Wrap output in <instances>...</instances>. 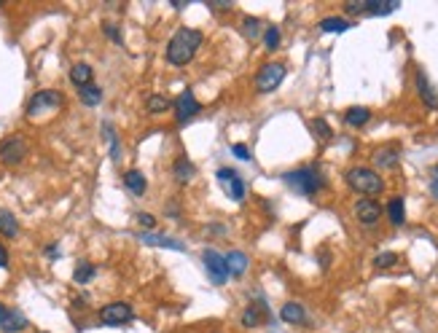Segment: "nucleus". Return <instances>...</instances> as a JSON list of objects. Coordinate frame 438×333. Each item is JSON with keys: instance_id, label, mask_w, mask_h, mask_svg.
Masks as SVG:
<instances>
[{"instance_id": "1", "label": "nucleus", "mask_w": 438, "mask_h": 333, "mask_svg": "<svg viewBox=\"0 0 438 333\" xmlns=\"http://www.w3.org/2000/svg\"><path fill=\"white\" fill-rule=\"evenodd\" d=\"M202 40H205L202 30H194V27L175 30V36L170 38V43H167V62L173 68H186L194 57H196Z\"/></svg>"}, {"instance_id": "2", "label": "nucleus", "mask_w": 438, "mask_h": 333, "mask_svg": "<svg viewBox=\"0 0 438 333\" xmlns=\"http://www.w3.org/2000/svg\"><path fill=\"white\" fill-rule=\"evenodd\" d=\"M282 183L291 188V191L301 193V196H315L326 188V177L320 175L317 167H298L282 175Z\"/></svg>"}, {"instance_id": "3", "label": "nucleus", "mask_w": 438, "mask_h": 333, "mask_svg": "<svg viewBox=\"0 0 438 333\" xmlns=\"http://www.w3.org/2000/svg\"><path fill=\"white\" fill-rule=\"evenodd\" d=\"M344 180H347V186L352 191L360 193V199H377L379 193L385 191V180L371 167H350Z\"/></svg>"}, {"instance_id": "4", "label": "nucleus", "mask_w": 438, "mask_h": 333, "mask_svg": "<svg viewBox=\"0 0 438 333\" xmlns=\"http://www.w3.org/2000/svg\"><path fill=\"white\" fill-rule=\"evenodd\" d=\"M65 105V94L57 91V89H41L30 97V103L24 108V116L27 119H36L41 113H49V110H59Z\"/></svg>"}, {"instance_id": "5", "label": "nucleus", "mask_w": 438, "mask_h": 333, "mask_svg": "<svg viewBox=\"0 0 438 333\" xmlns=\"http://www.w3.org/2000/svg\"><path fill=\"white\" fill-rule=\"evenodd\" d=\"M100 325H108V328H122V325H129L135 323V309L126 304V301H113V304H105L100 309Z\"/></svg>"}, {"instance_id": "6", "label": "nucleus", "mask_w": 438, "mask_h": 333, "mask_svg": "<svg viewBox=\"0 0 438 333\" xmlns=\"http://www.w3.org/2000/svg\"><path fill=\"white\" fill-rule=\"evenodd\" d=\"M285 65L282 62H266L261 71L256 73V78H253V84H256V91L258 94H269V91H275V89H280V84L285 81Z\"/></svg>"}, {"instance_id": "7", "label": "nucleus", "mask_w": 438, "mask_h": 333, "mask_svg": "<svg viewBox=\"0 0 438 333\" xmlns=\"http://www.w3.org/2000/svg\"><path fill=\"white\" fill-rule=\"evenodd\" d=\"M27 156V140L22 135H11L0 142V161L6 167H19Z\"/></svg>"}, {"instance_id": "8", "label": "nucleus", "mask_w": 438, "mask_h": 333, "mask_svg": "<svg viewBox=\"0 0 438 333\" xmlns=\"http://www.w3.org/2000/svg\"><path fill=\"white\" fill-rule=\"evenodd\" d=\"M202 263H205V269H207V277L212 280V285H224V282L228 280L226 261H224V256H221L218 250L207 247V250L202 253Z\"/></svg>"}, {"instance_id": "9", "label": "nucleus", "mask_w": 438, "mask_h": 333, "mask_svg": "<svg viewBox=\"0 0 438 333\" xmlns=\"http://www.w3.org/2000/svg\"><path fill=\"white\" fill-rule=\"evenodd\" d=\"M215 177L226 186V196L231 199V202H242L247 193V186L245 180L237 175V170H231V167H221L218 172H215Z\"/></svg>"}, {"instance_id": "10", "label": "nucleus", "mask_w": 438, "mask_h": 333, "mask_svg": "<svg viewBox=\"0 0 438 333\" xmlns=\"http://www.w3.org/2000/svg\"><path fill=\"white\" fill-rule=\"evenodd\" d=\"M352 215L358 218V223L363 226H374L382 215H385V207L377 202V199H358L355 207H352Z\"/></svg>"}, {"instance_id": "11", "label": "nucleus", "mask_w": 438, "mask_h": 333, "mask_svg": "<svg viewBox=\"0 0 438 333\" xmlns=\"http://www.w3.org/2000/svg\"><path fill=\"white\" fill-rule=\"evenodd\" d=\"M173 110H175V121L177 124H186V121H191L194 116L202 110V105H199V100L194 97V91L191 89H186L177 100H173Z\"/></svg>"}, {"instance_id": "12", "label": "nucleus", "mask_w": 438, "mask_h": 333, "mask_svg": "<svg viewBox=\"0 0 438 333\" xmlns=\"http://www.w3.org/2000/svg\"><path fill=\"white\" fill-rule=\"evenodd\" d=\"M135 237L140 239L143 245H148V247H164V250H177V253H183V250H186V242H180V239L170 237V234H156V231H138Z\"/></svg>"}, {"instance_id": "13", "label": "nucleus", "mask_w": 438, "mask_h": 333, "mask_svg": "<svg viewBox=\"0 0 438 333\" xmlns=\"http://www.w3.org/2000/svg\"><path fill=\"white\" fill-rule=\"evenodd\" d=\"M27 325H30V320L22 315V312L11 309V306H6V304H0V331L22 333V331H27Z\"/></svg>"}, {"instance_id": "14", "label": "nucleus", "mask_w": 438, "mask_h": 333, "mask_svg": "<svg viewBox=\"0 0 438 333\" xmlns=\"http://www.w3.org/2000/svg\"><path fill=\"white\" fill-rule=\"evenodd\" d=\"M414 87H417V94H420L422 105L430 108V110H438V91L433 89L430 78H428V73L422 71V68L414 71Z\"/></svg>"}, {"instance_id": "15", "label": "nucleus", "mask_w": 438, "mask_h": 333, "mask_svg": "<svg viewBox=\"0 0 438 333\" xmlns=\"http://www.w3.org/2000/svg\"><path fill=\"white\" fill-rule=\"evenodd\" d=\"M242 325L245 328H261L263 323L269 320V306H266V301L263 298H256L250 306H245V312H242Z\"/></svg>"}, {"instance_id": "16", "label": "nucleus", "mask_w": 438, "mask_h": 333, "mask_svg": "<svg viewBox=\"0 0 438 333\" xmlns=\"http://www.w3.org/2000/svg\"><path fill=\"white\" fill-rule=\"evenodd\" d=\"M280 320L285 323V325H309L307 309H304L301 304H296V301H288V304H282Z\"/></svg>"}, {"instance_id": "17", "label": "nucleus", "mask_w": 438, "mask_h": 333, "mask_svg": "<svg viewBox=\"0 0 438 333\" xmlns=\"http://www.w3.org/2000/svg\"><path fill=\"white\" fill-rule=\"evenodd\" d=\"M224 261H226L228 277H231V280H240L247 272V266H250V261H247V256L242 250H228L226 256H224Z\"/></svg>"}, {"instance_id": "18", "label": "nucleus", "mask_w": 438, "mask_h": 333, "mask_svg": "<svg viewBox=\"0 0 438 333\" xmlns=\"http://www.w3.org/2000/svg\"><path fill=\"white\" fill-rule=\"evenodd\" d=\"M401 161V151L395 145H382L379 151H374V167L379 170H393Z\"/></svg>"}, {"instance_id": "19", "label": "nucleus", "mask_w": 438, "mask_h": 333, "mask_svg": "<svg viewBox=\"0 0 438 333\" xmlns=\"http://www.w3.org/2000/svg\"><path fill=\"white\" fill-rule=\"evenodd\" d=\"M71 84L75 89L94 84V71H92V65H87V62H75V65L71 68Z\"/></svg>"}, {"instance_id": "20", "label": "nucleus", "mask_w": 438, "mask_h": 333, "mask_svg": "<svg viewBox=\"0 0 438 333\" xmlns=\"http://www.w3.org/2000/svg\"><path fill=\"white\" fill-rule=\"evenodd\" d=\"M173 175H175V180L180 183V186L191 183L194 175H196V167H194L191 158H186V156L175 158V164H173Z\"/></svg>"}, {"instance_id": "21", "label": "nucleus", "mask_w": 438, "mask_h": 333, "mask_svg": "<svg viewBox=\"0 0 438 333\" xmlns=\"http://www.w3.org/2000/svg\"><path fill=\"white\" fill-rule=\"evenodd\" d=\"M124 186H126V191H132L135 196H143L148 191V180H145L140 170H126L124 172Z\"/></svg>"}, {"instance_id": "22", "label": "nucleus", "mask_w": 438, "mask_h": 333, "mask_svg": "<svg viewBox=\"0 0 438 333\" xmlns=\"http://www.w3.org/2000/svg\"><path fill=\"white\" fill-rule=\"evenodd\" d=\"M387 218H390V223L393 226H403L406 223V202H403L401 196H393L390 202H387Z\"/></svg>"}, {"instance_id": "23", "label": "nucleus", "mask_w": 438, "mask_h": 333, "mask_svg": "<svg viewBox=\"0 0 438 333\" xmlns=\"http://www.w3.org/2000/svg\"><path fill=\"white\" fill-rule=\"evenodd\" d=\"M103 138H105L108 148H110V158L119 164V161H122V140H119V135H116V129H113L110 121L103 124Z\"/></svg>"}, {"instance_id": "24", "label": "nucleus", "mask_w": 438, "mask_h": 333, "mask_svg": "<svg viewBox=\"0 0 438 333\" xmlns=\"http://www.w3.org/2000/svg\"><path fill=\"white\" fill-rule=\"evenodd\" d=\"M371 121V110L368 108H363V105H352L347 113H344V124L347 126H366V124Z\"/></svg>"}, {"instance_id": "25", "label": "nucleus", "mask_w": 438, "mask_h": 333, "mask_svg": "<svg viewBox=\"0 0 438 333\" xmlns=\"http://www.w3.org/2000/svg\"><path fill=\"white\" fill-rule=\"evenodd\" d=\"M94 277H97V266H94L92 261L75 263V269H73V280L78 282V285H89Z\"/></svg>"}, {"instance_id": "26", "label": "nucleus", "mask_w": 438, "mask_h": 333, "mask_svg": "<svg viewBox=\"0 0 438 333\" xmlns=\"http://www.w3.org/2000/svg\"><path fill=\"white\" fill-rule=\"evenodd\" d=\"M0 234L6 239H17L19 237V221L14 218V212L0 210Z\"/></svg>"}, {"instance_id": "27", "label": "nucleus", "mask_w": 438, "mask_h": 333, "mask_svg": "<svg viewBox=\"0 0 438 333\" xmlns=\"http://www.w3.org/2000/svg\"><path fill=\"white\" fill-rule=\"evenodd\" d=\"M78 97H81V103L87 108H97L103 103V89L97 87V84H89V87L78 89Z\"/></svg>"}, {"instance_id": "28", "label": "nucleus", "mask_w": 438, "mask_h": 333, "mask_svg": "<svg viewBox=\"0 0 438 333\" xmlns=\"http://www.w3.org/2000/svg\"><path fill=\"white\" fill-rule=\"evenodd\" d=\"M145 110H148L151 116H159V113H164V110H173V100L164 97V94H151V97L145 100Z\"/></svg>"}, {"instance_id": "29", "label": "nucleus", "mask_w": 438, "mask_h": 333, "mask_svg": "<svg viewBox=\"0 0 438 333\" xmlns=\"http://www.w3.org/2000/svg\"><path fill=\"white\" fill-rule=\"evenodd\" d=\"M317 27H320V33H344L352 27V22H347L344 17H326Z\"/></svg>"}, {"instance_id": "30", "label": "nucleus", "mask_w": 438, "mask_h": 333, "mask_svg": "<svg viewBox=\"0 0 438 333\" xmlns=\"http://www.w3.org/2000/svg\"><path fill=\"white\" fill-rule=\"evenodd\" d=\"M401 3H377V0H368L366 3V14L368 17H387L393 11H398Z\"/></svg>"}, {"instance_id": "31", "label": "nucleus", "mask_w": 438, "mask_h": 333, "mask_svg": "<svg viewBox=\"0 0 438 333\" xmlns=\"http://www.w3.org/2000/svg\"><path fill=\"white\" fill-rule=\"evenodd\" d=\"M282 43V33L277 24H269L266 30H263V46H266V52H277Z\"/></svg>"}, {"instance_id": "32", "label": "nucleus", "mask_w": 438, "mask_h": 333, "mask_svg": "<svg viewBox=\"0 0 438 333\" xmlns=\"http://www.w3.org/2000/svg\"><path fill=\"white\" fill-rule=\"evenodd\" d=\"M312 135H315L320 142H328L333 138V129L328 126L326 119H312Z\"/></svg>"}, {"instance_id": "33", "label": "nucleus", "mask_w": 438, "mask_h": 333, "mask_svg": "<svg viewBox=\"0 0 438 333\" xmlns=\"http://www.w3.org/2000/svg\"><path fill=\"white\" fill-rule=\"evenodd\" d=\"M258 33H261V19H256V17L242 19V36L250 38V40H256Z\"/></svg>"}, {"instance_id": "34", "label": "nucleus", "mask_w": 438, "mask_h": 333, "mask_svg": "<svg viewBox=\"0 0 438 333\" xmlns=\"http://www.w3.org/2000/svg\"><path fill=\"white\" fill-rule=\"evenodd\" d=\"M398 263V253H393V250H385V253H379L377 258H374V266L377 269H390V266H395Z\"/></svg>"}, {"instance_id": "35", "label": "nucleus", "mask_w": 438, "mask_h": 333, "mask_svg": "<svg viewBox=\"0 0 438 333\" xmlns=\"http://www.w3.org/2000/svg\"><path fill=\"white\" fill-rule=\"evenodd\" d=\"M103 33H105V36L110 38V40H113L116 46H122V43H124V40H122V30H119L116 24H110V22H105V24H103Z\"/></svg>"}, {"instance_id": "36", "label": "nucleus", "mask_w": 438, "mask_h": 333, "mask_svg": "<svg viewBox=\"0 0 438 333\" xmlns=\"http://www.w3.org/2000/svg\"><path fill=\"white\" fill-rule=\"evenodd\" d=\"M231 154H234V156L240 158V161H250V151H247V145L245 142H234V145H231Z\"/></svg>"}, {"instance_id": "37", "label": "nucleus", "mask_w": 438, "mask_h": 333, "mask_svg": "<svg viewBox=\"0 0 438 333\" xmlns=\"http://www.w3.org/2000/svg\"><path fill=\"white\" fill-rule=\"evenodd\" d=\"M138 223H140L145 231H151V228L156 226V218H154V215H148V212H138Z\"/></svg>"}, {"instance_id": "38", "label": "nucleus", "mask_w": 438, "mask_h": 333, "mask_svg": "<svg viewBox=\"0 0 438 333\" xmlns=\"http://www.w3.org/2000/svg\"><path fill=\"white\" fill-rule=\"evenodd\" d=\"M344 11L347 14H366V0H360V3H344Z\"/></svg>"}, {"instance_id": "39", "label": "nucleus", "mask_w": 438, "mask_h": 333, "mask_svg": "<svg viewBox=\"0 0 438 333\" xmlns=\"http://www.w3.org/2000/svg\"><path fill=\"white\" fill-rule=\"evenodd\" d=\"M46 258H59V245H46Z\"/></svg>"}, {"instance_id": "40", "label": "nucleus", "mask_w": 438, "mask_h": 333, "mask_svg": "<svg viewBox=\"0 0 438 333\" xmlns=\"http://www.w3.org/2000/svg\"><path fill=\"white\" fill-rule=\"evenodd\" d=\"M8 266V250H6V245H0V269H6Z\"/></svg>"}, {"instance_id": "41", "label": "nucleus", "mask_w": 438, "mask_h": 333, "mask_svg": "<svg viewBox=\"0 0 438 333\" xmlns=\"http://www.w3.org/2000/svg\"><path fill=\"white\" fill-rule=\"evenodd\" d=\"M89 296H84V293H81V296H75L73 298V306H78V309H84V306H87L89 301H87Z\"/></svg>"}, {"instance_id": "42", "label": "nucleus", "mask_w": 438, "mask_h": 333, "mask_svg": "<svg viewBox=\"0 0 438 333\" xmlns=\"http://www.w3.org/2000/svg\"><path fill=\"white\" fill-rule=\"evenodd\" d=\"M433 180H438V164L433 167Z\"/></svg>"}, {"instance_id": "43", "label": "nucleus", "mask_w": 438, "mask_h": 333, "mask_svg": "<svg viewBox=\"0 0 438 333\" xmlns=\"http://www.w3.org/2000/svg\"><path fill=\"white\" fill-rule=\"evenodd\" d=\"M430 188H433V191L438 193V180H433V186H430Z\"/></svg>"}, {"instance_id": "44", "label": "nucleus", "mask_w": 438, "mask_h": 333, "mask_svg": "<svg viewBox=\"0 0 438 333\" xmlns=\"http://www.w3.org/2000/svg\"><path fill=\"white\" fill-rule=\"evenodd\" d=\"M38 333H46V331H38Z\"/></svg>"}]
</instances>
